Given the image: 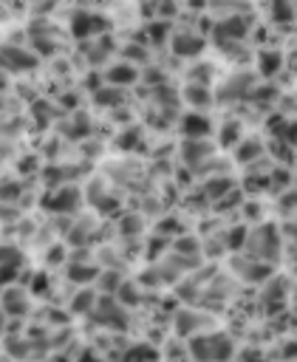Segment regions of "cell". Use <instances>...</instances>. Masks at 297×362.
Segmentation results:
<instances>
[{
  "label": "cell",
  "instance_id": "cell-1",
  "mask_svg": "<svg viewBox=\"0 0 297 362\" xmlns=\"http://www.w3.org/2000/svg\"><path fill=\"white\" fill-rule=\"evenodd\" d=\"M230 351H233L230 340H226V337H221V334L218 337H201V340L193 343V354L201 362H221V359L230 357Z\"/></svg>",
  "mask_w": 297,
  "mask_h": 362
},
{
  "label": "cell",
  "instance_id": "cell-2",
  "mask_svg": "<svg viewBox=\"0 0 297 362\" xmlns=\"http://www.w3.org/2000/svg\"><path fill=\"white\" fill-rule=\"evenodd\" d=\"M20 57H23V52H17V48H3V52H0V63L14 68V71H23V68L34 65V57H26V60H20Z\"/></svg>",
  "mask_w": 297,
  "mask_h": 362
}]
</instances>
